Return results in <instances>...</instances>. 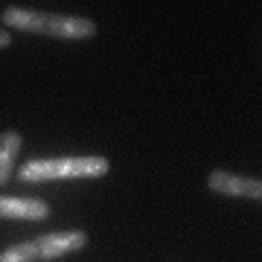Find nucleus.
I'll list each match as a JSON object with an SVG mask.
<instances>
[{"label": "nucleus", "instance_id": "1", "mask_svg": "<svg viewBox=\"0 0 262 262\" xmlns=\"http://www.w3.org/2000/svg\"><path fill=\"white\" fill-rule=\"evenodd\" d=\"M3 27L9 29H24L35 35H50V38H64V41H84L96 35V24L88 18L76 15H53V12H38V9H24V6H9L0 15Z\"/></svg>", "mask_w": 262, "mask_h": 262}, {"label": "nucleus", "instance_id": "2", "mask_svg": "<svg viewBox=\"0 0 262 262\" xmlns=\"http://www.w3.org/2000/svg\"><path fill=\"white\" fill-rule=\"evenodd\" d=\"M111 163L105 158H53V160H29L18 169L20 184H44V181L67 178H105Z\"/></svg>", "mask_w": 262, "mask_h": 262}, {"label": "nucleus", "instance_id": "3", "mask_svg": "<svg viewBox=\"0 0 262 262\" xmlns=\"http://www.w3.org/2000/svg\"><path fill=\"white\" fill-rule=\"evenodd\" d=\"M207 187L219 192V195H242V198H262V184L256 178H242V175H230L225 169H215L207 175Z\"/></svg>", "mask_w": 262, "mask_h": 262}, {"label": "nucleus", "instance_id": "4", "mask_svg": "<svg viewBox=\"0 0 262 262\" xmlns=\"http://www.w3.org/2000/svg\"><path fill=\"white\" fill-rule=\"evenodd\" d=\"M0 219H27V222H41L50 219V204L41 198H15L0 195Z\"/></svg>", "mask_w": 262, "mask_h": 262}, {"label": "nucleus", "instance_id": "5", "mask_svg": "<svg viewBox=\"0 0 262 262\" xmlns=\"http://www.w3.org/2000/svg\"><path fill=\"white\" fill-rule=\"evenodd\" d=\"M88 245V236L82 230H67V233H47L38 236V248H41V259H58L64 253L82 251Z\"/></svg>", "mask_w": 262, "mask_h": 262}, {"label": "nucleus", "instance_id": "6", "mask_svg": "<svg viewBox=\"0 0 262 262\" xmlns=\"http://www.w3.org/2000/svg\"><path fill=\"white\" fill-rule=\"evenodd\" d=\"M20 149H24V140H20V134L15 128H9V131L0 134V187L9 184Z\"/></svg>", "mask_w": 262, "mask_h": 262}, {"label": "nucleus", "instance_id": "7", "mask_svg": "<svg viewBox=\"0 0 262 262\" xmlns=\"http://www.w3.org/2000/svg\"><path fill=\"white\" fill-rule=\"evenodd\" d=\"M38 259H41V248H38V239L9 245L6 251H0V262H38Z\"/></svg>", "mask_w": 262, "mask_h": 262}, {"label": "nucleus", "instance_id": "8", "mask_svg": "<svg viewBox=\"0 0 262 262\" xmlns=\"http://www.w3.org/2000/svg\"><path fill=\"white\" fill-rule=\"evenodd\" d=\"M9 44H12L9 29H0V50H3V47H9Z\"/></svg>", "mask_w": 262, "mask_h": 262}]
</instances>
